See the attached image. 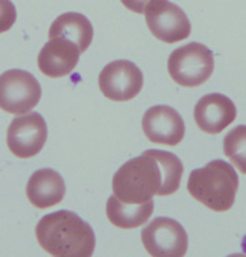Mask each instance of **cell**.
<instances>
[{"mask_svg":"<svg viewBox=\"0 0 246 257\" xmlns=\"http://www.w3.org/2000/svg\"><path fill=\"white\" fill-rule=\"evenodd\" d=\"M183 164L171 152L148 149L129 160L112 178L113 196L126 204H143L153 196H170L179 189Z\"/></svg>","mask_w":246,"mask_h":257,"instance_id":"1","label":"cell"},{"mask_svg":"<svg viewBox=\"0 0 246 257\" xmlns=\"http://www.w3.org/2000/svg\"><path fill=\"white\" fill-rule=\"evenodd\" d=\"M36 237L45 252L56 257H89L96 246L92 227L70 211H56L40 219Z\"/></svg>","mask_w":246,"mask_h":257,"instance_id":"2","label":"cell"},{"mask_svg":"<svg viewBox=\"0 0 246 257\" xmlns=\"http://www.w3.org/2000/svg\"><path fill=\"white\" fill-rule=\"evenodd\" d=\"M238 188L239 178L234 167L220 159L193 170L187 181L190 196L215 212H226L234 205Z\"/></svg>","mask_w":246,"mask_h":257,"instance_id":"3","label":"cell"},{"mask_svg":"<svg viewBox=\"0 0 246 257\" xmlns=\"http://www.w3.org/2000/svg\"><path fill=\"white\" fill-rule=\"evenodd\" d=\"M171 78L185 88H197L211 78L215 69L212 51L201 43H189L172 51L167 62Z\"/></svg>","mask_w":246,"mask_h":257,"instance_id":"4","label":"cell"},{"mask_svg":"<svg viewBox=\"0 0 246 257\" xmlns=\"http://www.w3.org/2000/svg\"><path fill=\"white\" fill-rule=\"evenodd\" d=\"M41 99V86L29 71L7 70L0 75V108L9 114H26Z\"/></svg>","mask_w":246,"mask_h":257,"instance_id":"5","label":"cell"},{"mask_svg":"<svg viewBox=\"0 0 246 257\" xmlns=\"http://www.w3.org/2000/svg\"><path fill=\"white\" fill-rule=\"evenodd\" d=\"M145 21L155 37L167 44L187 39L192 32L186 13L168 0H151L145 7Z\"/></svg>","mask_w":246,"mask_h":257,"instance_id":"6","label":"cell"},{"mask_svg":"<svg viewBox=\"0 0 246 257\" xmlns=\"http://www.w3.org/2000/svg\"><path fill=\"white\" fill-rule=\"evenodd\" d=\"M143 245L153 257H182L187 252V234L179 222L156 218L141 232Z\"/></svg>","mask_w":246,"mask_h":257,"instance_id":"7","label":"cell"},{"mask_svg":"<svg viewBox=\"0 0 246 257\" xmlns=\"http://www.w3.org/2000/svg\"><path fill=\"white\" fill-rule=\"evenodd\" d=\"M143 71L137 64L126 59L113 60L98 75V88L111 101L134 99L143 90Z\"/></svg>","mask_w":246,"mask_h":257,"instance_id":"8","label":"cell"},{"mask_svg":"<svg viewBox=\"0 0 246 257\" xmlns=\"http://www.w3.org/2000/svg\"><path fill=\"white\" fill-rule=\"evenodd\" d=\"M47 123L39 112H26L13 119L7 130V145L20 159L33 158L47 143Z\"/></svg>","mask_w":246,"mask_h":257,"instance_id":"9","label":"cell"},{"mask_svg":"<svg viewBox=\"0 0 246 257\" xmlns=\"http://www.w3.org/2000/svg\"><path fill=\"white\" fill-rule=\"evenodd\" d=\"M143 130L151 143L175 147L185 137V122L170 105H155L144 114Z\"/></svg>","mask_w":246,"mask_h":257,"instance_id":"10","label":"cell"},{"mask_svg":"<svg viewBox=\"0 0 246 257\" xmlns=\"http://www.w3.org/2000/svg\"><path fill=\"white\" fill-rule=\"evenodd\" d=\"M236 107L230 97L221 93L202 96L194 107V120L207 134H219L235 120Z\"/></svg>","mask_w":246,"mask_h":257,"instance_id":"11","label":"cell"},{"mask_svg":"<svg viewBox=\"0 0 246 257\" xmlns=\"http://www.w3.org/2000/svg\"><path fill=\"white\" fill-rule=\"evenodd\" d=\"M81 50L78 45L66 39H49L37 58L40 71L49 78H62L73 73L78 64Z\"/></svg>","mask_w":246,"mask_h":257,"instance_id":"12","label":"cell"},{"mask_svg":"<svg viewBox=\"0 0 246 257\" xmlns=\"http://www.w3.org/2000/svg\"><path fill=\"white\" fill-rule=\"evenodd\" d=\"M66 183L59 173L52 168L37 170L26 185V196L30 204L39 209L55 207L64 198Z\"/></svg>","mask_w":246,"mask_h":257,"instance_id":"13","label":"cell"},{"mask_svg":"<svg viewBox=\"0 0 246 257\" xmlns=\"http://www.w3.org/2000/svg\"><path fill=\"white\" fill-rule=\"evenodd\" d=\"M48 37L70 40L78 45L81 52H85L93 40V26L85 15L79 13H66L54 21L49 28Z\"/></svg>","mask_w":246,"mask_h":257,"instance_id":"14","label":"cell"},{"mask_svg":"<svg viewBox=\"0 0 246 257\" xmlns=\"http://www.w3.org/2000/svg\"><path fill=\"white\" fill-rule=\"evenodd\" d=\"M153 208V200L143 204H126L119 201L112 194L107 201L105 211L111 224L123 230H130L145 224L152 216Z\"/></svg>","mask_w":246,"mask_h":257,"instance_id":"15","label":"cell"},{"mask_svg":"<svg viewBox=\"0 0 246 257\" xmlns=\"http://www.w3.org/2000/svg\"><path fill=\"white\" fill-rule=\"evenodd\" d=\"M223 151L232 166L246 175V124H239L226 134Z\"/></svg>","mask_w":246,"mask_h":257,"instance_id":"16","label":"cell"},{"mask_svg":"<svg viewBox=\"0 0 246 257\" xmlns=\"http://www.w3.org/2000/svg\"><path fill=\"white\" fill-rule=\"evenodd\" d=\"M17 21V10L11 0H0V33L11 29Z\"/></svg>","mask_w":246,"mask_h":257,"instance_id":"17","label":"cell"},{"mask_svg":"<svg viewBox=\"0 0 246 257\" xmlns=\"http://www.w3.org/2000/svg\"><path fill=\"white\" fill-rule=\"evenodd\" d=\"M120 2L130 11L137 13V14H144L145 7H147V5L151 0H120Z\"/></svg>","mask_w":246,"mask_h":257,"instance_id":"18","label":"cell"}]
</instances>
